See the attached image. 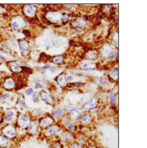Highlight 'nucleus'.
<instances>
[{
    "instance_id": "obj_1",
    "label": "nucleus",
    "mask_w": 147,
    "mask_h": 148,
    "mask_svg": "<svg viewBox=\"0 0 147 148\" xmlns=\"http://www.w3.org/2000/svg\"><path fill=\"white\" fill-rule=\"evenodd\" d=\"M26 26V21L21 14L15 15L10 21V27L14 31H21Z\"/></svg>"
},
{
    "instance_id": "obj_2",
    "label": "nucleus",
    "mask_w": 147,
    "mask_h": 148,
    "mask_svg": "<svg viewBox=\"0 0 147 148\" xmlns=\"http://www.w3.org/2000/svg\"><path fill=\"white\" fill-rule=\"evenodd\" d=\"M46 20L49 24H59L62 21V12L60 10H49L46 12Z\"/></svg>"
},
{
    "instance_id": "obj_3",
    "label": "nucleus",
    "mask_w": 147,
    "mask_h": 148,
    "mask_svg": "<svg viewBox=\"0 0 147 148\" xmlns=\"http://www.w3.org/2000/svg\"><path fill=\"white\" fill-rule=\"evenodd\" d=\"M112 50H113V48L112 47V44L108 42H105V43H103V45L101 46V47L100 49L99 56L103 58L104 60H108L111 56Z\"/></svg>"
},
{
    "instance_id": "obj_4",
    "label": "nucleus",
    "mask_w": 147,
    "mask_h": 148,
    "mask_svg": "<svg viewBox=\"0 0 147 148\" xmlns=\"http://www.w3.org/2000/svg\"><path fill=\"white\" fill-rule=\"evenodd\" d=\"M18 47L20 49L21 54L23 57H26L30 54L31 52V44L26 39H20L18 42Z\"/></svg>"
},
{
    "instance_id": "obj_5",
    "label": "nucleus",
    "mask_w": 147,
    "mask_h": 148,
    "mask_svg": "<svg viewBox=\"0 0 147 148\" xmlns=\"http://www.w3.org/2000/svg\"><path fill=\"white\" fill-rule=\"evenodd\" d=\"M2 134L8 139H14L17 135V130L14 125L8 124L2 128Z\"/></svg>"
},
{
    "instance_id": "obj_6",
    "label": "nucleus",
    "mask_w": 147,
    "mask_h": 148,
    "mask_svg": "<svg viewBox=\"0 0 147 148\" xmlns=\"http://www.w3.org/2000/svg\"><path fill=\"white\" fill-rule=\"evenodd\" d=\"M2 86L3 87V89H5L6 91H13L15 89L16 87V80L13 77V76H6L3 79L2 81Z\"/></svg>"
},
{
    "instance_id": "obj_7",
    "label": "nucleus",
    "mask_w": 147,
    "mask_h": 148,
    "mask_svg": "<svg viewBox=\"0 0 147 148\" xmlns=\"http://www.w3.org/2000/svg\"><path fill=\"white\" fill-rule=\"evenodd\" d=\"M23 14L27 18H33L37 12V7L34 4H26L23 6Z\"/></svg>"
},
{
    "instance_id": "obj_8",
    "label": "nucleus",
    "mask_w": 147,
    "mask_h": 148,
    "mask_svg": "<svg viewBox=\"0 0 147 148\" xmlns=\"http://www.w3.org/2000/svg\"><path fill=\"white\" fill-rule=\"evenodd\" d=\"M31 123V118L29 115L21 114L17 117V125L21 129H27Z\"/></svg>"
},
{
    "instance_id": "obj_9",
    "label": "nucleus",
    "mask_w": 147,
    "mask_h": 148,
    "mask_svg": "<svg viewBox=\"0 0 147 148\" xmlns=\"http://www.w3.org/2000/svg\"><path fill=\"white\" fill-rule=\"evenodd\" d=\"M98 68V64L94 60L91 59H85L83 60L81 64H80V69L85 71H91L94 69H96Z\"/></svg>"
},
{
    "instance_id": "obj_10",
    "label": "nucleus",
    "mask_w": 147,
    "mask_h": 148,
    "mask_svg": "<svg viewBox=\"0 0 147 148\" xmlns=\"http://www.w3.org/2000/svg\"><path fill=\"white\" fill-rule=\"evenodd\" d=\"M98 103H99V99L96 97H91L84 103V104L83 105V108L84 110L92 111V110H94L97 108Z\"/></svg>"
},
{
    "instance_id": "obj_11",
    "label": "nucleus",
    "mask_w": 147,
    "mask_h": 148,
    "mask_svg": "<svg viewBox=\"0 0 147 148\" xmlns=\"http://www.w3.org/2000/svg\"><path fill=\"white\" fill-rule=\"evenodd\" d=\"M39 95H40V99H42L48 105H50V106H54L55 105V101L54 97L47 91H44V90L41 91L39 92Z\"/></svg>"
},
{
    "instance_id": "obj_12",
    "label": "nucleus",
    "mask_w": 147,
    "mask_h": 148,
    "mask_svg": "<svg viewBox=\"0 0 147 148\" xmlns=\"http://www.w3.org/2000/svg\"><path fill=\"white\" fill-rule=\"evenodd\" d=\"M55 123V119L53 117L51 116H45V117H43L39 119L38 121V125L40 128H43V129H46L49 126H51L53 124Z\"/></svg>"
},
{
    "instance_id": "obj_13",
    "label": "nucleus",
    "mask_w": 147,
    "mask_h": 148,
    "mask_svg": "<svg viewBox=\"0 0 147 148\" xmlns=\"http://www.w3.org/2000/svg\"><path fill=\"white\" fill-rule=\"evenodd\" d=\"M71 25L72 27H79V28H84L88 26V21L83 18V17H78L73 19L71 21Z\"/></svg>"
},
{
    "instance_id": "obj_14",
    "label": "nucleus",
    "mask_w": 147,
    "mask_h": 148,
    "mask_svg": "<svg viewBox=\"0 0 147 148\" xmlns=\"http://www.w3.org/2000/svg\"><path fill=\"white\" fill-rule=\"evenodd\" d=\"M55 82L60 87H67L68 85L67 81V75L65 73L60 74L55 79Z\"/></svg>"
},
{
    "instance_id": "obj_15",
    "label": "nucleus",
    "mask_w": 147,
    "mask_h": 148,
    "mask_svg": "<svg viewBox=\"0 0 147 148\" xmlns=\"http://www.w3.org/2000/svg\"><path fill=\"white\" fill-rule=\"evenodd\" d=\"M17 116V111L15 109H10L6 112V114L3 116V121L8 123L13 120L14 118H15Z\"/></svg>"
},
{
    "instance_id": "obj_16",
    "label": "nucleus",
    "mask_w": 147,
    "mask_h": 148,
    "mask_svg": "<svg viewBox=\"0 0 147 148\" xmlns=\"http://www.w3.org/2000/svg\"><path fill=\"white\" fill-rule=\"evenodd\" d=\"M8 64H9V68L10 69V71L13 73H20L21 72V66L17 63L15 62V60H12L8 62Z\"/></svg>"
},
{
    "instance_id": "obj_17",
    "label": "nucleus",
    "mask_w": 147,
    "mask_h": 148,
    "mask_svg": "<svg viewBox=\"0 0 147 148\" xmlns=\"http://www.w3.org/2000/svg\"><path fill=\"white\" fill-rule=\"evenodd\" d=\"M92 119H93V118H92L91 114H89V113H85V114L80 115L79 121L82 125H89L92 122Z\"/></svg>"
},
{
    "instance_id": "obj_18",
    "label": "nucleus",
    "mask_w": 147,
    "mask_h": 148,
    "mask_svg": "<svg viewBox=\"0 0 147 148\" xmlns=\"http://www.w3.org/2000/svg\"><path fill=\"white\" fill-rule=\"evenodd\" d=\"M60 130V127L59 125H51L48 128L45 129V135L48 136H53V135H55L57 132Z\"/></svg>"
},
{
    "instance_id": "obj_19",
    "label": "nucleus",
    "mask_w": 147,
    "mask_h": 148,
    "mask_svg": "<svg viewBox=\"0 0 147 148\" xmlns=\"http://www.w3.org/2000/svg\"><path fill=\"white\" fill-rule=\"evenodd\" d=\"M13 56L10 54V53H8L3 49H0V60L4 62H10L12 61Z\"/></svg>"
},
{
    "instance_id": "obj_20",
    "label": "nucleus",
    "mask_w": 147,
    "mask_h": 148,
    "mask_svg": "<svg viewBox=\"0 0 147 148\" xmlns=\"http://www.w3.org/2000/svg\"><path fill=\"white\" fill-rule=\"evenodd\" d=\"M64 125L66 126V128L69 130L70 131H76L77 130V126L73 124L72 121H71L69 119H64Z\"/></svg>"
},
{
    "instance_id": "obj_21",
    "label": "nucleus",
    "mask_w": 147,
    "mask_h": 148,
    "mask_svg": "<svg viewBox=\"0 0 147 148\" xmlns=\"http://www.w3.org/2000/svg\"><path fill=\"white\" fill-rule=\"evenodd\" d=\"M38 123L36 122V121H31L30 125H28V130L30 131V133L32 134H37V130H38Z\"/></svg>"
},
{
    "instance_id": "obj_22",
    "label": "nucleus",
    "mask_w": 147,
    "mask_h": 148,
    "mask_svg": "<svg viewBox=\"0 0 147 148\" xmlns=\"http://www.w3.org/2000/svg\"><path fill=\"white\" fill-rule=\"evenodd\" d=\"M108 76H109V78H108L109 80H113V81H117L118 80V69H112L109 72Z\"/></svg>"
},
{
    "instance_id": "obj_23",
    "label": "nucleus",
    "mask_w": 147,
    "mask_h": 148,
    "mask_svg": "<svg viewBox=\"0 0 147 148\" xmlns=\"http://www.w3.org/2000/svg\"><path fill=\"white\" fill-rule=\"evenodd\" d=\"M60 136L63 141H68L73 139V135L70 131H62Z\"/></svg>"
},
{
    "instance_id": "obj_24",
    "label": "nucleus",
    "mask_w": 147,
    "mask_h": 148,
    "mask_svg": "<svg viewBox=\"0 0 147 148\" xmlns=\"http://www.w3.org/2000/svg\"><path fill=\"white\" fill-rule=\"evenodd\" d=\"M10 144V140L3 135H0V147H7Z\"/></svg>"
},
{
    "instance_id": "obj_25",
    "label": "nucleus",
    "mask_w": 147,
    "mask_h": 148,
    "mask_svg": "<svg viewBox=\"0 0 147 148\" xmlns=\"http://www.w3.org/2000/svg\"><path fill=\"white\" fill-rule=\"evenodd\" d=\"M80 113L78 110H74L72 112L70 113V120L72 122H76L77 120H78L80 118Z\"/></svg>"
},
{
    "instance_id": "obj_26",
    "label": "nucleus",
    "mask_w": 147,
    "mask_h": 148,
    "mask_svg": "<svg viewBox=\"0 0 147 148\" xmlns=\"http://www.w3.org/2000/svg\"><path fill=\"white\" fill-rule=\"evenodd\" d=\"M99 56V52L97 50H89L87 53V57L88 59H91V60H94L97 58V57Z\"/></svg>"
},
{
    "instance_id": "obj_27",
    "label": "nucleus",
    "mask_w": 147,
    "mask_h": 148,
    "mask_svg": "<svg viewBox=\"0 0 147 148\" xmlns=\"http://www.w3.org/2000/svg\"><path fill=\"white\" fill-rule=\"evenodd\" d=\"M53 117L55 118V119H60L61 118L63 115H64V109L60 108H57L53 110Z\"/></svg>"
},
{
    "instance_id": "obj_28",
    "label": "nucleus",
    "mask_w": 147,
    "mask_h": 148,
    "mask_svg": "<svg viewBox=\"0 0 147 148\" xmlns=\"http://www.w3.org/2000/svg\"><path fill=\"white\" fill-rule=\"evenodd\" d=\"M109 82H110V80H109L106 76H101V77H100V78L98 79V84H99L100 86H103V87L107 86L108 84H109Z\"/></svg>"
},
{
    "instance_id": "obj_29",
    "label": "nucleus",
    "mask_w": 147,
    "mask_h": 148,
    "mask_svg": "<svg viewBox=\"0 0 147 148\" xmlns=\"http://www.w3.org/2000/svg\"><path fill=\"white\" fill-rule=\"evenodd\" d=\"M64 59H65L64 55H56V56L52 58L51 61H52V63H54L55 64H60L64 62Z\"/></svg>"
},
{
    "instance_id": "obj_30",
    "label": "nucleus",
    "mask_w": 147,
    "mask_h": 148,
    "mask_svg": "<svg viewBox=\"0 0 147 148\" xmlns=\"http://www.w3.org/2000/svg\"><path fill=\"white\" fill-rule=\"evenodd\" d=\"M112 42L115 48L118 47V32H114L112 36Z\"/></svg>"
},
{
    "instance_id": "obj_31",
    "label": "nucleus",
    "mask_w": 147,
    "mask_h": 148,
    "mask_svg": "<svg viewBox=\"0 0 147 148\" xmlns=\"http://www.w3.org/2000/svg\"><path fill=\"white\" fill-rule=\"evenodd\" d=\"M117 57H118V50H117V48H113V50L111 53V56H110L108 60L109 61H114L116 59Z\"/></svg>"
},
{
    "instance_id": "obj_32",
    "label": "nucleus",
    "mask_w": 147,
    "mask_h": 148,
    "mask_svg": "<svg viewBox=\"0 0 147 148\" xmlns=\"http://www.w3.org/2000/svg\"><path fill=\"white\" fill-rule=\"evenodd\" d=\"M109 102L112 105H115L116 103V94L114 92L109 93Z\"/></svg>"
},
{
    "instance_id": "obj_33",
    "label": "nucleus",
    "mask_w": 147,
    "mask_h": 148,
    "mask_svg": "<svg viewBox=\"0 0 147 148\" xmlns=\"http://www.w3.org/2000/svg\"><path fill=\"white\" fill-rule=\"evenodd\" d=\"M69 20H70V14L68 13H62V21H61V23L63 25H66L67 23L69 22Z\"/></svg>"
},
{
    "instance_id": "obj_34",
    "label": "nucleus",
    "mask_w": 147,
    "mask_h": 148,
    "mask_svg": "<svg viewBox=\"0 0 147 148\" xmlns=\"http://www.w3.org/2000/svg\"><path fill=\"white\" fill-rule=\"evenodd\" d=\"M50 67H51L50 64H46L43 65V66L38 67V68H37V70H38L39 72H45L47 70H49V69H50Z\"/></svg>"
},
{
    "instance_id": "obj_35",
    "label": "nucleus",
    "mask_w": 147,
    "mask_h": 148,
    "mask_svg": "<svg viewBox=\"0 0 147 148\" xmlns=\"http://www.w3.org/2000/svg\"><path fill=\"white\" fill-rule=\"evenodd\" d=\"M32 98L34 103H38V101L40 100V95L38 91H34L33 94L32 95Z\"/></svg>"
},
{
    "instance_id": "obj_36",
    "label": "nucleus",
    "mask_w": 147,
    "mask_h": 148,
    "mask_svg": "<svg viewBox=\"0 0 147 148\" xmlns=\"http://www.w3.org/2000/svg\"><path fill=\"white\" fill-rule=\"evenodd\" d=\"M33 84L35 85V88L37 89V90H40V89L43 88V84L41 83V81L38 79H34Z\"/></svg>"
},
{
    "instance_id": "obj_37",
    "label": "nucleus",
    "mask_w": 147,
    "mask_h": 148,
    "mask_svg": "<svg viewBox=\"0 0 147 148\" xmlns=\"http://www.w3.org/2000/svg\"><path fill=\"white\" fill-rule=\"evenodd\" d=\"M34 92V89L33 87H31V86H28V87H26V90H25V95L26 96V97H30V96H32Z\"/></svg>"
},
{
    "instance_id": "obj_38",
    "label": "nucleus",
    "mask_w": 147,
    "mask_h": 148,
    "mask_svg": "<svg viewBox=\"0 0 147 148\" xmlns=\"http://www.w3.org/2000/svg\"><path fill=\"white\" fill-rule=\"evenodd\" d=\"M10 97V94L9 92L3 93V94L0 96V102H4V101L8 100Z\"/></svg>"
},
{
    "instance_id": "obj_39",
    "label": "nucleus",
    "mask_w": 147,
    "mask_h": 148,
    "mask_svg": "<svg viewBox=\"0 0 147 148\" xmlns=\"http://www.w3.org/2000/svg\"><path fill=\"white\" fill-rule=\"evenodd\" d=\"M17 103H18V105L21 108H26V102H25L24 98H21V97L18 98V102Z\"/></svg>"
},
{
    "instance_id": "obj_40",
    "label": "nucleus",
    "mask_w": 147,
    "mask_h": 148,
    "mask_svg": "<svg viewBox=\"0 0 147 148\" xmlns=\"http://www.w3.org/2000/svg\"><path fill=\"white\" fill-rule=\"evenodd\" d=\"M71 30H72V32L75 34H79V33H82L83 32V29L79 28V27H72Z\"/></svg>"
},
{
    "instance_id": "obj_41",
    "label": "nucleus",
    "mask_w": 147,
    "mask_h": 148,
    "mask_svg": "<svg viewBox=\"0 0 147 148\" xmlns=\"http://www.w3.org/2000/svg\"><path fill=\"white\" fill-rule=\"evenodd\" d=\"M65 110H66L67 112L71 113V112H72V111H74V110H78V108H77V107H74V106H67V107L65 108Z\"/></svg>"
},
{
    "instance_id": "obj_42",
    "label": "nucleus",
    "mask_w": 147,
    "mask_h": 148,
    "mask_svg": "<svg viewBox=\"0 0 147 148\" xmlns=\"http://www.w3.org/2000/svg\"><path fill=\"white\" fill-rule=\"evenodd\" d=\"M70 148H82V146L78 142H72L70 145Z\"/></svg>"
},
{
    "instance_id": "obj_43",
    "label": "nucleus",
    "mask_w": 147,
    "mask_h": 148,
    "mask_svg": "<svg viewBox=\"0 0 147 148\" xmlns=\"http://www.w3.org/2000/svg\"><path fill=\"white\" fill-rule=\"evenodd\" d=\"M69 86H85V83H83V82H71V83H69Z\"/></svg>"
},
{
    "instance_id": "obj_44",
    "label": "nucleus",
    "mask_w": 147,
    "mask_h": 148,
    "mask_svg": "<svg viewBox=\"0 0 147 148\" xmlns=\"http://www.w3.org/2000/svg\"><path fill=\"white\" fill-rule=\"evenodd\" d=\"M41 83H42V84L44 83V85H49V80L47 78L46 75H43V76H42V82H41Z\"/></svg>"
},
{
    "instance_id": "obj_45",
    "label": "nucleus",
    "mask_w": 147,
    "mask_h": 148,
    "mask_svg": "<svg viewBox=\"0 0 147 148\" xmlns=\"http://www.w3.org/2000/svg\"><path fill=\"white\" fill-rule=\"evenodd\" d=\"M63 147V146H62V144L60 142V141H56L55 144H54V146L52 147V148H62Z\"/></svg>"
},
{
    "instance_id": "obj_46",
    "label": "nucleus",
    "mask_w": 147,
    "mask_h": 148,
    "mask_svg": "<svg viewBox=\"0 0 147 148\" xmlns=\"http://www.w3.org/2000/svg\"><path fill=\"white\" fill-rule=\"evenodd\" d=\"M73 80H74V77L72 75H67V83H71Z\"/></svg>"
},
{
    "instance_id": "obj_47",
    "label": "nucleus",
    "mask_w": 147,
    "mask_h": 148,
    "mask_svg": "<svg viewBox=\"0 0 147 148\" xmlns=\"http://www.w3.org/2000/svg\"><path fill=\"white\" fill-rule=\"evenodd\" d=\"M78 140H79L81 143H84L86 140H85V137L83 136H80L79 138H78Z\"/></svg>"
},
{
    "instance_id": "obj_48",
    "label": "nucleus",
    "mask_w": 147,
    "mask_h": 148,
    "mask_svg": "<svg viewBox=\"0 0 147 148\" xmlns=\"http://www.w3.org/2000/svg\"><path fill=\"white\" fill-rule=\"evenodd\" d=\"M36 112H37V116H42L43 114H44V113H43V111H42V110H40V109H37Z\"/></svg>"
},
{
    "instance_id": "obj_49",
    "label": "nucleus",
    "mask_w": 147,
    "mask_h": 148,
    "mask_svg": "<svg viewBox=\"0 0 147 148\" xmlns=\"http://www.w3.org/2000/svg\"><path fill=\"white\" fill-rule=\"evenodd\" d=\"M49 70L51 73H54V72H55V71L57 70V68H55V67H52V66H51V67H50V69H49Z\"/></svg>"
},
{
    "instance_id": "obj_50",
    "label": "nucleus",
    "mask_w": 147,
    "mask_h": 148,
    "mask_svg": "<svg viewBox=\"0 0 147 148\" xmlns=\"http://www.w3.org/2000/svg\"><path fill=\"white\" fill-rule=\"evenodd\" d=\"M3 121V115H2V114L0 113V124L2 123Z\"/></svg>"
},
{
    "instance_id": "obj_51",
    "label": "nucleus",
    "mask_w": 147,
    "mask_h": 148,
    "mask_svg": "<svg viewBox=\"0 0 147 148\" xmlns=\"http://www.w3.org/2000/svg\"><path fill=\"white\" fill-rule=\"evenodd\" d=\"M89 148H95V147H89Z\"/></svg>"
},
{
    "instance_id": "obj_52",
    "label": "nucleus",
    "mask_w": 147,
    "mask_h": 148,
    "mask_svg": "<svg viewBox=\"0 0 147 148\" xmlns=\"http://www.w3.org/2000/svg\"><path fill=\"white\" fill-rule=\"evenodd\" d=\"M0 85H2V84H1V81H0Z\"/></svg>"
}]
</instances>
